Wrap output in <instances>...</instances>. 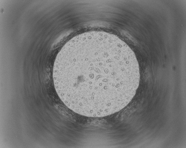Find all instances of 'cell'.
I'll return each instance as SVG.
<instances>
[{
	"label": "cell",
	"mask_w": 186,
	"mask_h": 148,
	"mask_svg": "<svg viewBox=\"0 0 186 148\" xmlns=\"http://www.w3.org/2000/svg\"><path fill=\"white\" fill-rule=\"evenodd\" d=\"M54 86L64 103L85 116L118 112L134 96L140 72L135 55L117 36L92 31L68 41L54 64Z\"/></svg>",
	"instance_id": "6da1fadb"
}]
</instances>
